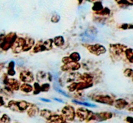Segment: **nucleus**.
<instances>
[{
  "mask_svg": "<svg viewBox=\"0 0 133 123\" xmlns=\"http://www.w3.org/2000/svg\"><path fill=\"white\" fill-rule=\"evenodd\" d=\"M9 108L14 112H22L27 109L30 106L29 103L26 101H13L11 100L9 102Z\"/></svg>",
  "mask_w": 133,
  "mask_h": 123,
  "instance_id": "nucleus-2",
  "label": "nucleus"
},
{
  "mask_svg": "<svg viewBox=\"0 0 133 123\" xmlns=\"http://www.w3.org/2000/svg\"><path fill=\"white\" fill-rule=\"evenodd\" d=\"M111 46L110 48L112 49V52L116 55H119L123 53L124 48H125V46L120 45V44H114V45H111Z\"/></svg>",
  "mask_w": 133,
  "mask_h": 123,
  "instance_id": "nucleus-15",
  "label": "nucleus"
},
{
  "mask_svg": "<svg viewBox=\"0 0 133 123\" xmlns=\"http://www.w3.org/2000/svg\"><path fill=\"white\" fill-rule=\"evenodd\" d=\"M97 29L94 27H90L81 35V40L84 42H90L93 41L97 35Z\"/></svg>",
  "mask_w": 133,
  "mask_h": 123,
  "instance_id": "nucleus-3",
  "label": "nucleus"
},
{
  "mask_svg": "<svg viewBox=\"0 0 133 123\" xmlns=\"http://www.w3.org/2000/svg\"><path fill=\"white\" fill-rule=\"evenodd\" d=\"M73 102L75 103V104H79V105H83V106H84L90 107V108H96V105L91 104H90V103H88V102H81L77 101V100H73Z\"/></svg>",
  "mask_w": 133,
  "mask_h": 123,
  "instance_id": "nucleus-26",
  "label": "nucleus"
},
{
  "mask_svg": "<svg viewBox=\"0 0 133 123\" xmlns=\"http://www.w3.org/2000/svg\"><path fill=\"white\" fill-rule=\"evenodd\" d=\"M94 100L96 102L108 104V105H112L114 103V100H112V99L107 95H97L94 98Z\"/></svg>",
  "mask_w": 133,
  "mask_h": 123,
  "instance_id": "nucleus-8",
  "label": "nucleus"
},
{
  "mask_svg": "<svg viewBox=\"0 0 133 123\" xmlns=\"http://www.w3.org/2000/svg\"><path fill=\"white\" fill-rule=\"evenodd\" d=\"M87 48L90 53H93L96 56H100L101 54L105 53L106 52V48L103 46L100 45V44L88 45L87 46Z\"/></svg>",
  "mask_w": 133,
  "mask_h": 123,
  "instance_id": "nucleus-7",
  "label": "nucleus"
},
{
  "mask_svg": "<svg viewBox=\"0 0 133 123\" xmlns=\"http://www.w3.org/2000/svg\"><path fill=\"white\" fill-rule=\"evenodd\" d=\"M54 88H55V90H56V91H57L58 93L62 94V95H64V96H66V97H69V96L67 95V93H66V92H64V91H62V90L61 89H60L59 87H57V86H56V87H55V86H54Z\"/></svg>",
  "mask_w": 133,
  "mask_h": 123,
  "instance_id": "nucleus-33",
  "label": "nucleus"
},
{
  "mask_svg": "<svg viewBox=\"0 0 133 123\" xmlns=\"http://www.w3.org/2000/svg\"><path fill=\"white\" fill-rule=\"evenodd\" d=\"M112 117V113L110 112H102V113H96L93 115L92 120H96L97 121H103L107 119H110Z\"/></svg>",
  "mask_w": 133,
  "mask_h": 123,
  "instance_id": "nucleus-9",
  "label": "nucleus"
},
{
  "mask_svg": "<svg viewBox=\"0 0 133 123\" xmlns=\"http://www.w3.org/2000/svg\"><path fill=\"white\" fill-rule=\"evenodd\" d=\"M19 79L24 83H31L34 80L33 74L29 71H23L19 74Z\"/></svg>",
  "mask_w": 133,
  "mask_h": 123,
  "instance_id": "nucleus-11",
  "label": "nucleus"
},
{
  "mask_svg": "<svg viewBox=\"0 0 133 123\" xmlns=\"http://www.w3.org/2000/svg\"><path fill=\"white\" fill-rule=\"evenodd\" d=\"M75 115H77L78 118L80 119V121H84V120H88L90 121L92 120L93 117V112L90 111L84 108H79L75 112Z\"/></svg>",
  "mask_w": 133,
  "mask_h": 123,
  "instance_id": "nucleus-4",
  "label": "nucleus"
},
{
  "mask_svg": "<svg viewBox=\"0 0 133 123\" xmlns=\"http://www.w3.org/2000/svg\"><path fill=\"white\" fill-rule=\"evenodd\" d=\"M14 66H15V62L14 61H11L9 64V66H8V71L7 73L9 76L15 75L16 72L14 70Z\"/></svg>",
  "mask_w": 133,
  "mask_h": 123,
  "instance_id": "nucleus-19",
  "label": "nucleus"
},
{
  "mask_svg": "<svg viewBox=\"0 0 133 123\" xmlns=\"http://www.w3.org/2000/svg\"><path fill=\"white\" fill-rule=\"evenodd\" d=\"M53 42L57 46H62L64 43V39L62 36H57L54 39Z\"/></svg>",
  "mask_w": 133,
  "mask_h": 123,
  "instance_id": "nucleus-20",
  "label": "nucleus"
},
{
  "mask_svg": "<svg viewBox=\"0 0 133 123\" xmlns=\"http://www.w3.org/2000/svg\"><path fill=\"white\" fill-rule=\"evenodd\" d=\"M79 1H80V0H79Z\"/></svg>",
  "mask_w": 133,
  "mask_h": 123,
  "instance_id": "nucleus-40",
  "label": "nucleus"
},
{
  "mask_svg": "<svg viewBox=\"0 0 133 123\" xmlns=\"http://www.w3.org/2000/svg\"><path fill=\"white\" fill-rule=\"evenodd\" d=\"M5 84L7 85L8 87L10 89L14 90V91H17L19 88V82L17 79H14V78H6L4 81Z\"/></svg>",
  "mask_w": 133,
  "mask_h": 123,
  "instance_id": "nucleus-10",
  "label": "nucleus"
},
{
  "mask_svg": "<svg viewBox=\"0 0 133 123\" xmlns=\"http://www.w3.org/2000/svg\"><path fill=\"white\" fill-rule=\"evenodd\" d=\"M10 117L6 114H4L0 119V122L1 123H10Z\"/></svg>",
  "mask_w": 133,
  "mask_h": 123,
  "instance_id": "nucleus-27",
  "label": "nucleus"
},
{
  "mask_svg": "<svg viewBox=\"0 0 133 123\" xmlns=\"http://www.w3.org/2000/svg\"><path fill=\"white\" fill-rule=\"evenodd\" d=\"M40 115L42 117H44L45 119L48 120L50 119V117L52 116V112L51 111L48 110V109H43V110H41L40 112Z\"/></svg>",
  "mask_w": 133,
  "mask_h": 123,
  "instance_id": "nucleus-21",
  "label": "nucleus"
},
{
  "mask_svg": "<svg viewBox=\"0 0 133 123\" xmlns=\"http://www.w3.org/2000/svg\"><path fill=\"white\" fill-rule=\"evenodd\" d=\"M50 89V85L49 83H44L40 86V91L42 92H47Z\"/></svg>",
  "mask_w": 133,
  "mask_h": 123,
  "instance_id": "nucleus-28",
  "label": "nucleus"
},
{
  "mask_svg": "<svg viewBox=\"0 0 133 123\" xmlns=\"http://www.w3.org/2000/svg\"><path fill=\"white\" fill-rule=\"evenodd\" d=\"M125 56L127 57V58L128 59L129 61H130V63L133 62V57H132V49L131 48H128L125 50Z\"/></svg>",
  "mask_w": 133,
  "mask_h": 123,
  "instance_id": "nucleus-24",
  "label": "nucleus"
},
{
  "mask_svg": "<svg viewBox=\"0 0 133 123\" xmlns=\"http://www.w3.org/2000/svg\"><path fill=\"white\" fill-rule=\"evenodd\" d=\"M62 113L65 119L68 121H73L75 117V111L71 106H66L62 110Z\"/></svg>",
  "mask_w": 133,
  "mask_h": 123,
  "instance_id": "nucleus-5",
  "label": "nucleus"
},
{
  "mask_svg": "<svg viewBox=\"0 0 133 123\" xmlns=\"http://www.w3.org/2000/svg\"><path fill=\"white\" fill-rule=\"evenodd\" d=\"M49 78H50V74H49ZM49 80L51 81V78H49Z\"/></svg>",
  "mask_w": 133,
  "mask_h": 123,
  "instance_id": "nucleus-38",
  "label": "nucleus"
},
{
  "mask_svg": "<svg viewBox=\"0 0 133 123\" xmlns=\"http://www.w3.org/2000/svg\"><path fill=\"white\" fill-rule=\"evenodd\" d=\"M29 109H28L27 114H28V115L31 117L36 116L38 114L39 112H40L38 108L35 105H31V107L29 106Z\"/></svg>",
  "mask_w": 133,
  "mask_h": 123,
  "instance_id": "nucleus-16",
  "label": "nucleus"
},
{
  "mask_svg": "<svg viewBox=\"0 0 133 123\" xmlns=\"http://www.w3.org/2000/svg\"><path fill=\"white\" fill-rule=\"evenodd\" d=\"M101 9H103V7L101 2H97L94 4V6L93 7V10H94L95 11H99Z\"/></svg>",
  "mask_w": 133,
  "mask_h": 123,
  "instance_id": "nucleus-30",
  "label": "nucleus"
},
{
  "mask_svg": "<svg viewBox=\"0 0 133 123\" xmlns=\"http://www.w3.org/2000/svg\"><path fill=\"white\" fill-rule=\"evenodd\" d=\"M113 104H114V106H115L116 109H120V110L125 108V107L129 105V103L125 100L122 99H119L118 100H116Z\"/></svg>",
  "mask_w": 133,
  "mask_h": 123,
  "instance_id": "nucleus-14",
  "label": "nucleus"
},
{
  "mask_svg": "<svg viewBox=\"0 0 133 123\" xmlns=\"http://www.w3.org/2000/svg\"><path fill=\"white\" fill-rule=\"evenodd\" d=\"M0 43H1V42H0Z\"/></svg>",
  "mask_w": 133,
  "mask_h": 123,
  "instance_id": "nucleus-39",
  "label": "nucleus"
},
{
  "mask_svg": "<svg viewBox=\"0 0 133 123\" xmlns=\"http://www.w3.org/2000/svg\"><path fill=\"white\" fill-rule=\"evenodd\" d=\"M48 121V123H66L65 118H64L62 115L57 114L52 115Z\"/></svg>",
  "mask_w": 133,
  "mask_h": 123,
  "instance_id": "nucleus-13",
  "label": "nucleus"
},
{
  "mask_svg": "<svg viewBox=\"0 0 133 123\" xmlns=\"http://www.w3.org/2000/svg\"><path fill=\"white\" fill-rule=\"evenodd\" d=\"M25 42V39L22 37H17L11 47L13 53H18L21 52V51L23 50Z\"/></svg>",
  "mask_w": 133,
  "mask_h": 123,
  "instance_id": "nucleus-6",
  "label": "nucleus"
},
{
  "mask_svg": "<svg viewBox=\"0 0 133 123\" xmlns=\"http://www.w3.org/2000/svg\"><path fill=\"white\" fill-rule=\"evenodd\" d=\"M4 104H5V102H4L3 99L2 97H1V96H0V106H3Z\"/></svg>",
  "mask_w": 133,
  "mask_h": 123,
  "instance_id": "nucleus-35",
  "label": "nucleus"
},
{
  "mask_svg": "<svg viewBox=\"0 0 133 123\" xmlns=\"http://www.w3.org/2000/svg\"><path fill=\"white\" fill-rule=\"evenodd\" d=\"M53 40L52 39H48L45 40L44 42V45L45 46V50H50L52 49V44H53Z\"/></svg>",
  "mask_w": 133,
  "mask_h": 123,
  "instance_id": "nucleus-25",
  "label": "nucleus"
},
{
  "mask_svg": "<svg viewBox=\"0 0 133 123\" xmlns=\"http://www.w3.org/2000/svg\"><path fill=\"white\" fill-rule=\"evenodd\" d=\"M40 92L41 91H40V85L38 83H35L34 84V95H38Z\"/></svg>",
  "mask_w": 133,
  "mask_h": 123,
  "instance_id": "nucleus-29",
  "label": "nucleus"
},
{
  "mask_svg": "<svg viewBox=\"0 0 133 123\" xmlns=\"http://www.w3.org/2000/svg\"><path fill=\"white\" fill-rule=\"evenodd\" d=\"M60 20V16L58 14H56V15H53L51 18V22H54V23H57L58 21Z\"/></svg>",
  "mask_w": 133,
  "mask_h": 123,
  "instance_id": "nucleus-34",
  "label": "nucleus"
},
{
  "mask_svg": "<svg viewBox=\"0 0 133 123\" xmlns=\"http://www.w3.org/2000/svg\"><path fill=\"white\" fill-rule=\"evenodd\" d=\"M36 78L38 81H42L45 78V73L44 72H39L36 74Z\"/></svg>",
  "mask_w": 133,
  "mask_h": 123,
  "instance_id": "nucleus-31",
  "label": "nucleus"
},
{
  "mask_svg": "<svg viewBox=\"0 0 133 123\" xmlns=\"http://www.w3.org/2000/svg\"><path fill=\"white\" fill-rule=\"evenodd\" d=\"M40 100H42V101H44V102H50L51 100H47V99H40Z\"/></svg>",
  "mask_w": 133,
  "mask_h": 123,
  "instance_id": "nucleus-37",
  "label": "nucleus"
},
{
  "mask_svg": "<svg viewBox=\"0 0 133 123\" xmlns=\"http://www.w3.org/2000/svg\"><path fill=\"white\" fill-rule=\"evenodd\" d=\"M80 67V64L78 63L77 62L71 61V62L68 63L64 64V65L62 66L61 69H62V71H68V70H78Z\"/></svg>",
  "mask_w": 133,
  "mask_h": 123,
  "instance_id": "nucleus-12",
  "label": "nucleus"
},
{
  "mask_svg": "<svg viewBox=\"0 0 133 123\" xmlns=\"http://www.w3.org/2000/svg\"><path fill=\"white\" fill-rule=\"evenodd\" d=\"M124 74L125 76L128 78H132V70L131 69H127L124 71Z\"/></svg>",
  "mask_w": 133,
  "mask_h": 123,
  "instance_id": "nucleus-32",
  "label": "nucleus"
},
{
  "mask_svg": "<svg viewBox=\"0 0 133 123\" xmlns=\"http://www.w3.org/2000/svg\"><path fill=\"white\" fill-rule=\"evenodd\" d=\"M43 51H45V48L44 45V43L41 42H39L38 44H36L33 48L34 53H38V52H43Z\"/></svg>",
  "mask_w": 133,
  "mask_h": 123,
  "instance_id": "nucleus-18",
  "label": "nucleus"
},
{
  "mask_svg": "<svg viewBox=\"0 0 133 123\" xmlns=\"http://www.w3.org/2000/svg\"><path fill=\"white\" fill-rule=\"evenodd\" d=\"M17 36L15 33H10L3 38V40L0 43V47L3 50H8L9 48H11Z\"/></svg>",
  "mask_w": 133,
  "mask_h": 123,
  "instance_id": "nucleus-1",
  "label": "nucleus"
},
{
  "mask_svg": "<svg viewBox=\"0 0 133 123\" xmlns=\"http://www.w3.org/2000/svg\"><path fill=\"white\" fill-rule=\"evenodd\" d=\"M69 57L74 62H78L81 59V56L77 52H74V53H72Z\"/></svg>",
  "mask_w": 133,
  "mask_h": 123,
  "instance_id": "nucleus-23",
  "label": "nucleus"
},
{
  "mask_svg": "<svg viewBox=\"0 0 133 123\" xmlns=\"http://www.w3.org/2000/svg\"><path fill=\"white\" fill-rule=\"evenodd\" d=\"M54 100H56V101H57V102H61V103H64V101H62V100H61V99H57V98H55L54 99Z\"/></svg>",
  "mask_w": 133,
  "mask_h": 123,
  "instance_id": "nucleus-36",
  "label": "nucleus"
},
{
  "mask_svg": "<svg viewBox=\"0 0 133 123\" xmlns=\"http://www.w3.org/2000/svg\"><path fill=\"white\" fill-rule=\"evenodd\" d=\"M34 44H35V40L34 39H31V38L26 39L24 46H23V51H24V52L29 51L33 47Z\"/></svg>",
  "mask_w": 133,
  "mask_h": 123,
  "instance_id": "nucleus-17",
  "label": "nucleus"
},
{
  "mask_svg": "<svg viewBox=\"0 0 133 123\" xmlns=\"http://www.w3.org/2000/svg\"><path fill=\"white\" fill-rule=\"evenodd\" d=\"M20 89L23 92L26 93H29L31 92L32 91V87L31 85L27 84V83H23L21 86Z\"/></svg>",
  "mask_w": 133,
  "mask_h": 123,
  "instance_id": "nucleus-22",
  "label": "nucleus"
}]
</instances>
